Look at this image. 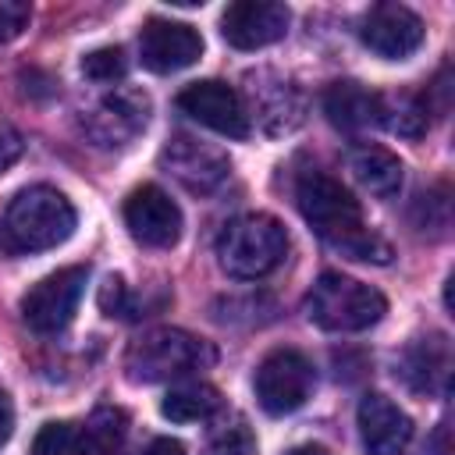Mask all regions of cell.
Segmentation results:
<instances>
[{
	"mask_svg": "<svg viewBox=\"0 0 455 455\" xmlns=\"http://www.w3.org/2000/svg\"><path fill=\"white\" fill-rule=\"evenodd\" d=\"M85 281H89V267H60L57 274H46L21 295V320L36 334L64 331L78 309Z\"/></svg>",
	"mask_w": 455,
	"mask_h": 455,
	"instance_id": "7",
	"label": "cell"
},
{
	"mask_svg": "<svg viewBox=\"0 0 455 455\" xmlns=\"http://www.w3.org/2000/svg\"><path fill=\"white\" fill-rule=\"evenodd\" d=\"M217 359L213 345L178 331V327H160L142 338H135L124 352V373L135 384H160V380H178L196 370H206Z\"/></svg>",
	"mask_w": 455,
	"mask_h": 455,
	"instance_id": "3",
	"label": "cell"
},
{
	"mask_svg": "<svg viewBox=\"0 0 455 455\" xmlns=\"http://www.w3.org/2000/svg\"><path fill=\"white\" fill-rule=\"evenodd\" d=\"M398 377L419 395H444L451 377V341L441 331H427L398 355Z\"/></svg>",
	"mask_w": 455,
	"mask_h": 455,
	"instance_id": "14",
	"label": "cell"
},
{
	"mask_svg": "<svg viewBox=\"0 0 455 455\" xmlns=\"http://www.w3.org/2000/svg\"><path fill=\"white\" fill-rule=\"evenodd\" d=\"M82 430V455H121L124 448V434H128V419L121 409H96L89 416Z\"/></svg>",
	"mask_w": 455,
	"mask_h": 455,
	"instance_id": "20",
	"label": "cell"
},
{
	"mask_svg": "<svg viewBox=\"0 0 455 455\" xmlns=\"http://www.w3.org/2000/svg\"><path fill=\"white\" fill-rule=\"evenodd\" d=\"M217 409H220V391L206 380L178 384L160 402V412L174 423H199V419H210Z\"/></svg>",
	"mask_w": 455,
	"mask_h": 455,
	"instance_id": "19",
	"label": "cell"
},
{
	"mask_svg": "<svg viewBox=\"0 0 455 455\" xmlns=\"http://www.w3.org/2000/svg\"><path fill=\"white\" fill-rule=\"evenodd\" d=\"M28 4L21 0H0V43H11L28 25Z\"/></svg>",
	"mask_w": 455,
	"mask_h": 455,
	"instance_id": "24",
	"label": "cell"
},
{
	"mask_svg": "<svg viewBox=\"0 0 455 455\" xmlns=\"http://www.w3.org/2000/svg\"><path fill=\"white\" fill-rule=\"evenodd\" d=\"M295 203L306 224L338 252L363 263H387L391 245L363 220L355 196L323 171H306L295 185Z\"/></svg>",
	"mask_w": 455,
	"mask_h": 455,
	"instance_id": "1",
	"label": "cell"
},
{
	"mask_svg": "<svg viewBox=\"0 0 455 455\" xmlns=\"http://www.w3.org/2000/svg\"><path fill=\"white\" fill-rule=\"evenodd\" d=\"M124 224L135 242L149 249H167L181 235V210L160 185H139L124 199Z\"/></svg>",
	"mask_w": 455,
	"mask_h": 455,
	"instance_id": "9",
	"label": "cell"
},
{
	"mask_svg": "<svg viewBox=\"0 0 455 455\" xmlns=\"http://www.w3.org/2000/svg\"><path fill=\"white\" fill-rule=\"evenodd\" d=\"M149 121V96L146 92H132L121 89L114 96H107L89 124V132L103 142V146H124L135 132H142Z\"/></svg>",
	"mask_w": 455,
	"mask_h": 455,
	"instance_id": "16",
	"label": "cell"
},
{
	"mask_svg": "<svg viewBox=\"0 0 455 455\" xmlns=\"http://www.w3.org/2000/svg\"><path fill=\"white\" fill-rule=\"evenodd\" d=\"M348 171L377 199H391L402 188V160L384 146H373V142L355 146L348 153Z\"/></svg>",
	"mask_w": 455,
	"mask_h": 455,
	"instance_id": "18",
	"label": "cell"
},
{
	"mask_svg": "<svg viewBox=\"0 0 455 455\" xmlns=\"http://www.w3.org/2000/svg\"><path fill=\"white\" fill-rule=\"evenodd\" d=\"M199 53H203V36L192 25L171 21V18H149L142 25L139 57L149 71H156V75L181 71V68L196 64Z\"/></svg>",
	"mask_w": 455,
	"mask_h": 455,
	"instance_id": "12",
	"label": "cell"
},
{
	"mask_svg": "<svg viewBox=\"0 0 455 455\" xmlns=\"http://www.w3.org/2000/svg\"><path fill=\"white\" fill-rule=\"evenodd\" d=\"M142 455H185V444L174 437H153Z\"/></svg>",
	"mask_w": 455,
	"mask_h": 455,
	"instance_id": "27",
	"label": "cell"
},
{
	"mask_svg": "<svg viewBox=\"0 0 455 455\" xmlns=\"http://www.w3.org/2000/svg\"><path fill=\"white\" fill-rule=\"evenodd\" d=\"M160 164L167 167V174H174L188 192H213L224 178H228V171H231V164H228V156L220 153V149H213V146H206V142H199V139H192V135H174L167 146H164V153H160Z\"/></svg>",
	"mask_w": 455,
	"mask_h": 455,
	"instance_id": "13",
	"label": "cell"
},
{
	"mask_svg": "<svg viewBox=\"0 0 455 455\" xmlns=\"http://www.w3.org/2000/svg\"><path fill=\"white\" fill-rule=\"evenodd\" d=\"M124 71H128V60L117 46H103V50H92L82 57V75L92 82H117V78H124Z\"/></svg>",
	"mask_w": 455,
	"mask_h": 455,
	"instance_id": "23",
	"label": "cell"
},
{
	"mask_svg": "<svg viewBox=\"0 0 455 455\" xmlns=\"http://www.w3.org/2000/svg\"><path fill=\"white\" fill-rule=\"evenodd\" d=\"M178 107L213 128L217 135H228V139H245L249 135V114H245V103L242 96L228 85V82H217V78H206V82H192L178 92Z\"/></svg>",
	"mask_w": 455,
	"mask_h": 455,
	"instance_id": "8",
	"label": "cell"
},
{
	"mask_svg": "<svg viewBox=\"0 0 455 455\" xmlns=\"http://www.w3.org/2000/svg\"><path fill=\"white\" fill-rule=\"evenodd\" d=\"M288 7L274 4V0H238L228 4L220 14V36L235 46V50H259L277 43L288 32Z\"/></svg>",
	"mask_w": 455,
	"mask_h": 455,
	"instance_id": "11",
	"label": "cell"
},
{
	"mask_svg": "<svg viewBox=\"0 0 455 455\" xmlns=\"http://www.w3.org/2000/svg\"><path fill=\"white\" fill-rule=\"evenodd\" d=\"M21 153V135L7 124H0V171H7Z\"/></svg>",
	"mask_w": 455,
	"mask_h": 455,
	"instance_id": "25",
	"label": "cell"
},
{
	"mask_svg": "<svg viewBox=\"0 0 455 455\" xmlns=\"http://www.w3.org/2000/svg\"><path fill=\"white\" fill-rule=\"evenodd\" d=\"M32 455H82V430L71 423H46L32 441Z\"/></svg>",
	"mask_w": 455,
	"mask_h": 455,
	"instance_id": "21",
	"label": "cell"
},
{
	"mask_svg": "<svg viewBox=\"0 0 455 455\" xmlns=\"http://www.w3.org/2000/svg\"><path fill=\"white\" fill-rule=\"evenodd\" d=\"M306 313L316 327L334 331V334H352V331H366L373 327L384 313H387V299L345 274H320L316 284L306 295Z\"/></svg>",
	"mask_w": 455,
	"mask_h": 455,
	"instance_id": "5",
	"label": "cell"
},
{
	"mask_svg": "<svg viewBox=\"0 0 455 455\" xmlns=\"http://www.w3.org/2000/svg\"><path fill=\"white\" fill-rule=\"evenodd\" d=\"M380 100L359 82H331L323 89V114L341 132H363L380 121Z\"/></svg>",
	"mask_w": 455,
	"mask_h": 455,
	"instance_id": "17",
	"label": "cell"
},
{
	"mask_svg": "<svg viewBox=\"0 0 455 455\" xmlns=\"http://www.w3.org/2000/svg\"><path fill=\"white\" fill-rule=\"evenodd\" d=\"M206 455H256V441H252V430L245 427V419L235 416L231 423H224V427L210 437Z\"/></svg>",
	"mask_w": 455,
	"mask_h": 455,
	"instance_id": "22",
	"label": "cell"
},
{
	"mask_svg": "<svg viewBox=\"0 0 455 455\" xmlns=\"http://www.w3.org/2000/svg\"><path fill=\"white\" fill-rule=\"evenodd\" d=\"M313 384H316L313 363L295 348L267 352L256 366V377H252L256 402L270 416H288V412L302 409L306 398L313 395Z\"/></svg>",
	"mask_w": 455,
	"mask_h": 455,
	"instance_id": "6",
	"label": "cell"
},
{
	"mask_svg": "<svg viewBox=\"0 0 455 455\" xmlns=\"http://www.w3.org/2000/svg\"><path fill=\"white\" fill-rule=\"evenodd\" d=\"M359 437L366 455H402L412 441V419L405 409H398L387 395H366L355 409Z\"/></svg>",
	"mask_w": 455,
	"mask_h": 455,
	"instance_id": "15",
	"label": "cell"
},
{
	"mask_svg": "<svg viewBox=\"0 0 455 455\" xmlns=\"http://www.w3.org/2000/svg\"><path fill=\"white\" fill-rule=\"evenodd\" d=\"M359 39L384 60H405L423 43V21L405 4H377L359 25Z\"/></svg>",
	"mask_w": 455,
	"mask_h": 455,
	"instance_id": "10",
	"label": "cell"
},
{
	"mask_svg": "<svg viewBox=\"0 0 455 455\" xmlns=\"http://www.w3.org/2000/svg\"><path fill=\"white\" fill-rule=\"evenodd\" d=\"M71 231H75V206L68 203V196L50 185H28L0 213V252L4 256L46 252L68 242Z\"/></svg>",
	"mask_w": 455,
	"mask_h": 455,
	"instance_id": "2",
	"label": "cell"
},
{
	"mask_svg": "<svg viewBox=\"0 0 455 455\" xmlns=\"http://www.w3.org/2000/svg\"><path fill=\"white\" fill-rule=\"evenodd\" d=\"M11 434H14V405H11V398L0 391V448L11 441Z\"/></svg>",
	"mask_w": 455,
	"mask_h": 455,
	"instance_id": "26",
	"label": "cell"
},
{
	"mask_svg": "<svg viewBox=\"0 0 455 455\" xmlns=\"http://www.w3.org/2000/svg\"><path fill=\"white\" fill-rule=\"evenodd\" d=\"M288 256V231L270 213H245L231 220L217 238L220 267L238 281L267 277Z\"/></svg>",
	"mask_w": 455,
	"mask_h": 455,
	"instance_id": "4",
	"label": "cell"
},
{
	"mask_svg": "<svg viewBox=\"0 0 455 455\" xmlns=\"http://www.w3.org/2000/svg\"><path fill=\"white\" fill-rule=\"evenodd\" d=\"M284 455H331L323 444H295V448H288Z\"/></svg>",
	"mask_w": 455,
	"mask_h": 455,
	"instance_id": "28",
	"label": "cell"
}]
</instances>
